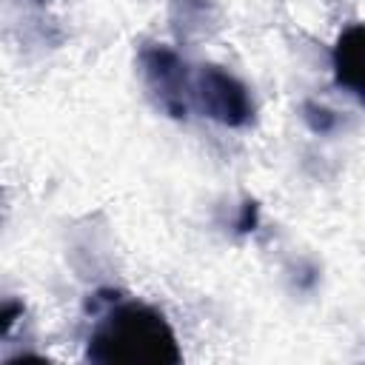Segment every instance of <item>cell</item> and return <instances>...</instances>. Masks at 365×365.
I'll use <instances>...</instances> for the list:
<instances>
[{
  "mask_svg": "<svg viewBox=\"0 0 365 365\" xmlns=\"http://www.w3.org/2000/svg\"><path fill=\"white\" fill-rule=\"evenodd\" d=\"M302 120H305V125L314 134H331L336 128V114L331 108L314 103V100H305L302 103Z\"/></svg>",
  "mask_w": 365,
  "mask_h": 365,
  "instance_id": "cell-5",
  "label": "cell"
},
{
  "mask_svg": "<svg viewBox=\"0 0 365 365\" xmlns=\"http://www.w3.org/2000/svg\"><path fill=\"white\" fill-rule=\"evenodd\" d=\"M140 71L154 106L174 120H185L194 100V80L185 60L171 46L151 43L140 51Z\"/></svg>",
  "mask_w": 365,
  "mask_h": 365,
  "instance_id": "cell-2",
  "label": "cell"
},
{
  "mask_svg": "<svg viewBox=\"0 0 365 365\" xmlns=\"http://www.w3.org/2000/svg\"><path fill=\"white\" fill-rule=\"evenodd\" d=\"M86 359L100 365H177L182 351L163 311L106 294V311L88 334Z\"/></svg>",
  "mask_w": 365,
  "mask_h": 365,
  "instance_id": "cell-1",
  "label": "cell"
},
{
  "mask_svg": "<svg viewBox=\"0 0 365 365\" xmlns=\"http://www.w3.org/2000/svg\"><path fill=\"white\" fill-rule=\"evenodd\" d=\"M259 225V202L245 197L242 205H240V214H237V222H234V231L237 234H254Z\"/></svg>",
  "mask_w": 365,
  "mask_h": 365,
  "instance_id": "cell-6",
  "label": "cell"
},
{
  "mask_svg": "<svg viewBox=\"0 0 365 365\" xmlns=\"http://www.w3.org/2000/svg\"><path fill=\"white\" fill-rule=\"evenodd\" d=\"M194 100L202 114L225 128H245L257 117L248 86L220 66H202L194 77Z\"/></svg>",
  "mask_w": 365,
  "mask_h": 365,
  "instance_id": "cell-3",
  "label": "cell"
},
{
  "mask_svg": "<svg viewBox=\"0 0 365 365\" xmlns=\"http://www.w3.org/2000/svg\"><path fill=\"white\" fill-rule=\"evenodd\" d=\"M23 302H17V299H9L6 305H3V314H0V328H3V336L9 339L11 336V328H14V322L17 319H23Z\"/></svg>",
  "mask_w": 365,
  "mask_h": 365,
  "instance_id": "cell-7",
  "label": "cell"
},
{
  "mask_svg": "<svg viewBox=\"0 0 365 365\" xmlns=\"http://www.w3.org/2000/svg\"><path fill=\"white\" fill-rule=\"evenodd\" d=\"M334 83L365 106V23H354L339 31L331 48Z\"/></svg>",
  "mask_w": 365,
  "mask_h": 365,
  "instance_id": "cell-4",
  "label": "cell"
}]
</instances>
